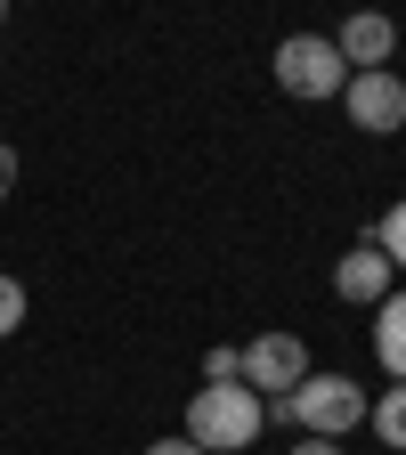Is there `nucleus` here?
I'll use <instances>...</instances> for the list:
<instances>
[{"label":"nucleus","instance_id":"nucleus-2","mask_svg":"<svg viewBox=\"0 0 406 455\" xmlns=\"http://www.w3.org/2000/svg\"><path fill=\"white\" fill-rule=\"evenodd\" d=\"M366 407H374V398H366V390H358L350 374H301V382L284 390L268 415L301 423L309 439H341V431H358V423H366Z\"/></svg>","mask_w":406,"mask_h":455},{"label":"nucleus","instance_id":"nucleus-1","mask_svg":"<svg viewBox=\"0 0 406 455\" xmlns=\"http://www.w3.org/2000/svg\"><path fill=\"white\" fill-rule=\"evenodd\" d=\"M260 431H268V407H260L252 382H203L187 398V431L179 439H195L203 455H244Z\"/></svg>","mask_w":406,"mask_h":455},{"label":"nucleus","instance_id":"nucleus-3","mask_svg":"<svg viewBox=\"0 0 406 455\" xmlns=\"http://www.w3.org/2000/svg\"><path fill=\"white\" fill-rule=\"evenodd\" d=\"M268 66H276V90H284V98H309V106L341 98V82H350V66H341L333 33H284Z\"/></svg>","mask_w":406,"mask_h":455},{"label":"nucleus","instance_id":"nucleus-11","mask_svg":"<svg viewBox=\"0 0 406 455\" xmlns=\"http://www.w3.org/2000/svg\"><path fill=\"white\" fill-rule=\"evenodd\" d=\"M17 325H25V284H17V276H0V341H9Z\"/></svg>","mask_w":406,"mask_h":455},{"label":"nucleus","instance_id":"nucleus-14","mask_svg":"<svg viewBox=\"0 0 406 455\" xmlns=\"http://www.w3.org/2000/svg\"><path fill=\"white\" fill-rule=\"evenodd\" d=\"M147 455H203V447H195V439H155Z\"/></svg>","mask_w":406,"mask_h":455},{"label":"nucleus","instance_id":"nucleus-10","mask_svg":"<svg viewBox=\"0 0 406 455\" xmlns=\"http://www.w3.org/2000/svg\"><path fill=\"white\" fill-rule=\"evenodd\" d=\"M366 415H374V431H382L390 447H406V382H390V390L374 398V407H366Z\"/></svg>","mask_w":406,"mask_h":455},{"label":"nucleus","instance_id":"nucleus-7","mask_svg":"<svg viewBox=\"0 0 406 455\" xmlns=\"http://www.w3.org/2000/svg\"><path fill=\"white\" fill-rule=\"evenodd\" d=\"M390 276H398V268H390L374 244H350V252L333 260V293H341V301H358V309H374V301L390 293Z\"/></svg>","mask_w":406,"mask_h":455},{"label":"nucleus","instance_id":"nucleus-16","mask_svg":"<svg viewBox=\"0 0 406 455\" xmlns=\"http://www.w3.org/2000/svg\"><path fill=\"white\" fill-rule=\"evenodd\" d=\"M0 17H9V0H0Z\"/></svg>","mask_w":406,"mask_h":455},{"label":"nucleus","instance_id":"nucleus-15","mask_svg":"<svg viewBox=\"0 0 406 455\" xmlns=\"http://www.w3.org/2000/svg\"><path fill=\"white\" fill-rule=\"evenodd\" d=\"M293 455H341V439H309V431H301V447H293Z\"/></svg>","mask_w":406,"mask_h":455},{"label":"nucleus","instance_id":"nucleus-12","mask_svg":"<svg viewBox=\"0 0 406 455\" xmlns=\"http://www.w3.org/2000/svg\"><path fill=\"white\" fill-rule=\"evenodd\" d=\"M203 382H244V350H211L203 358Z\"/></svg>","mask_w":406,"mask_h":455},{"label":"nucleus","instance_id":"nucleus-4","mask_svg":"<svg viewBox=\"0 0 406 455\" xmlns=\"http://www.w3.org/2000/svg\"><path fill=\"white\" fill-rule=\"evenodd\" d=\"M341 106H350V123H358V131H374V139L406 131V82H398L390 66L350 74V82H341Z\"/></svg>","mask_w":406,"mask_h":455},{"label":"nucleus","instance_id":"nucleus-6","mask_svg":"<svg viewBox=\"0 0 406 455\" xmlns=\"http://www.w3.org/2000/svg\"><path fill=\"white\" fill-rule=\"evenodd\" d=\"M333 49H341V66H350V74H366V66H390V49H398V25H390L382 9H358V17H341Z\"/></svg>","mask_w":406,"mask_h":455},{"label":"nucleus","instance_id":"nucleus-8","mask_svg":"<svg viewBox=\"0 0 406 455\" xmlns=\"http://www.w3.org/2000/svg\"><path fill=\"white\" fill-rule=\"evenodd\" d=\"M374 358L390 366V382H406V293L374 301Z\"/></svg>","mask_w":406,"mask_h":455},{"label":"nucleus","instance_id":"nucleus-13","mask_svg":"<svg viewBox=\"0 0 406 455\" xmlns=\"http://www.w3.org/2000/svg\"><path fill=\"white\" fill-rule=\"evenodd\" d=\"M9 188H17V147H0V204H9Z\"/></svg>","mask_w":406,"mask_h":455},{"label":"nucleus","instance_id":"nucleus-9","mask_svg":"<svg viewBox=\"0 0 406 455\" xmlns=\"http://www.w3.org/2000/svg\"><path fill=\"white\" fill-rule=\"evenodd\" d=\"M366 244H374V252H382L390 268H406V196H398V204H390V212L374 220V236H366Z\"/></svg>","mask_w":406,"mask_h":455},{"label":"nucleus","instance_id":"nucleus-5","mask_svg":"<svg viewBox=\"0 0 406 455\" xmlns=\"http://www.w3.org/2000/svg\"><path fill=\"white\" fill-rule=\"evenodd\" d=\"M309 374V350H301V333H260V341H244V382L252 390H293Z\"/></svg>","mask_w":406,"mask_h":455}]
</instances>
